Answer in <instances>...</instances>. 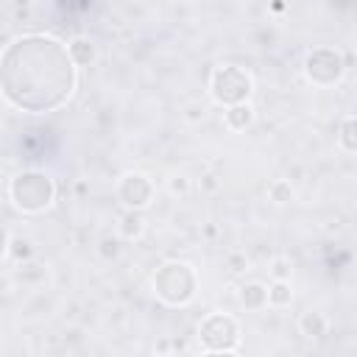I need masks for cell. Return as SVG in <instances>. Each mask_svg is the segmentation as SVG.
<instances>
[{"label":"cell","mask_w":357,"mask_h":357,"mask_svg":"<svg viewBox=\"0 0 357 357\" xmlns=\"http://www.w3.org/2000/svg\"><path fill=\"white\" fill-rule=\"evenodd\" d=\"M0 89L8 106L25 114H50L78 89V64L67 42L53 33H22L3 47Z\"/></svg>","instance_id":"6da1fadb"},{"label":"cell","mask_w":357,"mask_h":357,"mask_svg":"<svg viewBox=\"0 0 357 357\" xmlns=\"http://www.w3.org/2000/svg\"><path fill=\"white\" fill-rule=\"evenodd\" d=\"M8 201L22 215H42L56 201V181L50 173L28 167L8 178Z\"/></svg>","instance_id":"7a4b0ae2"},{"label":"cell","mask_w":357,"mask_h":357,"mask_svg":"<svg viewBox=\"0 0 357 357\" xmlns=\"http://www.w3.org/2000/svg\"><path fill=\"white\" fill-rule=\"evenodd\" d=\"M151 287L165 307H187L198 293V271L184 259H167L153 271Z\"/></svg>","instance_id":"3957f363"},{"label":"cell","mask_w":357,"mask_h":357,"mask_svg":"<svg viewBox=\"0 0 357 357\" xmlns=\"http://www.w3.org/2000/svg\"><path fill=\"white\" fill-rule=\"evenodd\" d=\"M240 337V321L229 312H209L198 324V343L204 354H237Z\"/></svg>","instance_id":"277c9868"},{"label":"cell","mask_w":357,"mask_h":357,"mask_svg":"<svg viewBox=\"0 0 357 357\" xmlns=\"http://www.w3.org/2000/svg\"><path fill=\"white\" fill-rule=\"evenodd\" d=\"M254 95V78L245 67L237 64H220L209 75V98L218 106H234L245 103Z\"/></svg>","instance_id":"5b68a950"},{"label":"cell","mask_w":357,"mask_h":357,"mask_svg":"<svg viewBox=\"0 0 357 357\" xmlns=\"http://www.w3.org/2000/svg\"><path fill=\"white\" fill-rule=\"evenodd\" d=\"M301 70L312 86H335L346 75V59L337 47H312L304 56Z\"/></svg>","instance_id":"8992f818"},{"label":"cell","mask_w":357,"mask_h":357,"mask_svg":"<svg viewBox=\"0 0 357 357\" xmlns=\"http://www.w3.org/2000/svg\"><path fill=\"white\" fill-rule=\"evenodd\" d=\"M114 195L117 201L126 206V209H148L153 204V195H156V184L148 173H139V170H128L117 178L114 184Z\"/></svg>","instance_id":"52a82bcc"},{"label":"cell","mask_w":357,"mask_h":357,"mask_svg":"<svg viewBox=\"0 0 357 357\" xmlns=\"http://www.w3.org/2000/svg\"><path fill=\"white\" fill-rule=\"evenodd\" d=\"M254 120H257V112H254L251 100H245V103H234V106H223V126H226L229 131H234V134L251 128Z\"/></svg>","instance_id":"ba28073f"},{"label":"cell","mask_w":357,"mask_h":357,"mask_svg":"<svg viewBox=\"0 0 357 357\" xmlns=\"http://www.w3.org/2000/svg\"><path fill=\"white\" fill-rule=\"evenodd\" d=\"M67 47H70V56H73V61H75L78 67H92V64L98 61V56H100L98 42L89 39V36H73V39L67 42Z\"/></svg>","instance_id":"9c48e42d"},{"label":"cell","mask_w":357,"mask_h":357,"mask_svg":"<svg viewBox=\"0 0 357 357\" xmlns=\"http://www.w3.org/2000/svg\"><path fill=\"white\" fill-rule=\"evenodd\" d=\"M298 332L310 340H321V337L329 335V318L321 310H307L298 318Z\"/></svg>","instance_id":"30bf717a"},{"label":"cell","mask_w":357,"mask_h":357,"mask_svg":"<svg viewBox=\"0 0 357 357\" xmlns=\"http://www.w3.org/2000/svg\"><path fill=\"white\" fill-rule=\"evenodd\" d=\"M237 301H240L248 312L265 310V307H268V284H262V282H245V284L237 290Z\"/></svg>","instance_id":"8fae6325"},{"label":"cell","mask_w":357,"mask_h":357,"mask_svg":"<svg viewBox=\"0 0 357 357\" xmlns=\"http://www.w3.org/2000/svg\"><path fill=\"white\" fill-rule=\"evenodd\" d=\"M117 231L123 240H139L145 234V215L142 209H126V215L117 223Z\"/></svg>","instance_id":"7c38bea8"},{"label":"cell","mask_w":357,"mask_h":357,"mask_svg":"<svg viewBox=\"0 0 357 357\" xmlns=\"http://www.w3.org/2000/svg\"><path fill=\"white\" fill-rule=\"evenodd\" d=\"M293 304V287H290V279H273L268 284V307L273 310H284Z\"/></svg>","instance_id":"4fadbf2b"},{"label":"cell","mask_w":357,"mask_h":357,"mask_svg":"<svg viewBox=\"0 0 357 357\" xmlns=\"http://www.w3.org/2000/svg\"><path fill=\"white\" fill-rule=\"evenodd\" d=\"M337 145H340V151L357 156V114L340 120V126H337Z\"/></svg>","instance_id":"5bb4252c"},{"label":"cell","mask_w":357,"mask_h":357,"mask_svg":"<svg viewBox=\"0 0 357 357\" xmlns=\"http://www.w3.org/2000/svg\"><path fill=\"white\" fill-rule=\"evenodd\" d=\"M268 198H271L276 206H287V204L296 198V190H293V184H290L287 178H276V181L268 184Z\"/></svg>","instance_id":"9a60e30c"},{"label":"cell","mask_w":357,"mask_h":357,"mask_svg":"<svg viewBox=\"0 0 357 357\" xmlns=\"http://www.w3.org/2000/svg\"><path fill=\"white\" fill-rule=\"evenodd\" d=\"M6 257H14V259H20V262L28 259V257H31V243L8 231V234H6Z\"/></svg>","instance_id":"2e32d148"},{"label":"cell","mask_w":357,"mask_h":357,"mask_svg":"<svg viewBox=\"0 0 357 357\" xmlns=\"http://www.w3.org/2000/svg\"><path fill=\"white\" fill-rule=\"evenodd\" d=\"M268 271H271L273 279H290V276H293V262H290L287 257H273Z\"/></svg>","instance_id":"e0dca14e"},{"label":"cell","mask_w":357,"mask_h":357,"mask_svg":"<svg viewBox=\"0 0 357 357\" xmlns=\"http://www.w3.org/2000/svg\"><path fill=\"white\" fill-rule=\"evenodd\" d=\"M190 187H192V184H190L187 176H170V178H167V192H170V195L184 198V195L190 192Z\"/></svg>","instance_id":"ac0fdd59"},{"label":"cell","mask_w":357,"mask_h":357,"mask_svg":"<svg viewBox=\"0 0 357 357\" xmlns=\"http://www.w3.org/2000/svg\"><path fill=\"white\" fill-rule=\"evenodd\" d=\"M226 262H229V268H231L234 273H243V271H248V257H245V254H240V251L229 254V257H226Z\"/></svg>","instance_id":"d6986e66"},{"label":"cell","mask_w":357,"mask_h":357,"mask_svg":"<svg viewBox=\"0 0 357 357\" xmlns=\"http://www.w3.org/2000/svg\"><path fill=\"white\" fill-rule=\"evenodd\" d=\"M31 3H33V0H14L17 8H20V6H22V8H31Z\"/></svg>","instance_id":"ffe728a7"},{"label":"cell","mask_w":357,"mask_h":357,"mask_svg":"<svg viewBox=\"0 0 357 357\" xmlns=\"http://www.w3.org/2000/svg\"><path fill=\"white\" fill-rule=\"evenodd\" d=\"M354 53H357V36H354Z\"/></svg>","instance_id":"44dd1931"}]
</instances>
